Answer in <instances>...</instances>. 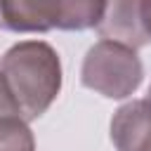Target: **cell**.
<instances>
[{
	"label": "cell",
	"instance_id": "1",
	"mask_svg": "<svg viewBox=\"0 0 151 151\" xmlns=\"http://www.w3.org/2000/svg\"><path fill=\"white\" fill-rule=\"evenodd\" d=\"M24 120L42 116L61 90V64L59 54L40 40H26L9 47L0 61Z\"/></svg>",
	"mask_w": 151,
	"mask_h": 151
},
{
	"label": "cell",
	"instance_id": "2",
	"mask_svg": "<svg viewBox=\"0 0 151 151\" xmlns=\"http://www.w3.org/2000/svg\"><path fill=\"white\" fill-rule=\"evenodd\" d=\"M142 76L144 68L137 52L111 40H101L90 47L80 71L83 85L109 99L130 97L139 87Z\"/></svg>",
	"mask_w": 151,
	"mask_h": 151
},
{
	"label": "cell",
	"instance_id": "3",
	"mask_svg": "<svg viewBox=\"0 0 151 151\" xmlns=\"http://www.w3.org/2000/svg\"><path fill=\"white\" fill-rule=\"evenodd\" d=\"M97 33L104 40L120 42L130 50L149 45L151 35L142 24V0H106Z\"/></svg>",
	"mask_w": 151,
	"mask_h": 151
},
{
	"label": "cell",
	"instance_id": "4",
	"mask_svg": "<svg viewBox=\"0 0 151 151\" xmlns=\"http://www.w3.org/2000/svg\"><path fill=\"white\" fill-rule=\"evenodd\" d=\"M59 26V0H0V28L45 33Z\"/></svg>",
	"mask_w": 151,
	"mask_h": 151
},
{
	"label": "cell",
	"instance_id": "5",
	"mask_svg": "<svg viewBox=\"0 0 151 151\" xmlns=\"http://www.w3.org/2000/svg\"><path fill=\"white\" fill-rule=\"evenodd\" d=\"M111 139L118 151H151V99L120 106L111 120Z\"/></svg>",
	"mask_w": 151,
	"mask_h": 151
},
{
	"label": "cell",
	"instance_id": "6",
	"mask_svg": "<svg viewBox=\"0 0 151 151\" xmlns=\"http://www.w3.org/2000/svg\"><path fill=\"white\" fill-rule=\"evenodd\" d=\"M106 0H59V26L64 31H83L97 26Z\"/></svg>",
	"mask_w": 151,
	"mask_h": 151
},
{
	"label": "cell",
	"instance_id": "7",
	"mask_svg": "<svg viewBox=\"0 0 151 151\" xmlns=\"http://www.w3.org/2000/svg\"><path fill=\"white\" fill-rule=\"evenodd\" d=\"M0 151H35L33 134L24 116L14 113L0 118Z\"/></svg>",
	"mask_w": 151,
	"mask_h": 151
},
{
	"label": "cell",
	"instance_id": "8",
	"mask_svg": "<svg viewBox=\"0 0 151 151\" xmlns=\"http://www.w3.org/2000/svg\"><path fill=\"white\" fill-rule=\"evenodd\" d=\"M14 113L21 116L19 104H17L14 94H12V90H9L7 80H5V76L0 73V118H5V116H14Z\"/></svg>",
	"mask_w": 151,
	"mask_h": 151
},
{
	"label": "cell",
	"instance_id": "9",
	"mask_svg": "<svg viewBox=\"0 0 151 151\" xmlns=\"http://www.w3.org/2000/svg\"><path fill=\"white\" fill-rule=\"evenodd\" d=\"M142 24L151 35V0H142Z\"/></svg>",
	"mask_w": 151,
	"mask_h": 151
},
{
	"label": "cell",
	"instance_id": "10",
	"mask_svg": "<svg viewBox=\"0 0 151 151\" xmlns=\"http://www.w3.org/2000/svg\"><path fill=\"white\" fill-rule=\"evenodd\" d=\"M146 99H151V87H149V97H146Z\"/></svg>",
	"mask_w": 151,
	"mask_h": 151
}]
</instances>
